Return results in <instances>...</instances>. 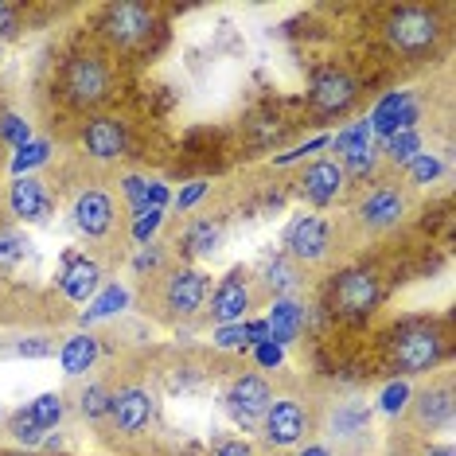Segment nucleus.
Wrapping results in <instances>:
<instances>
[{"mask_svg":"<svg viewBox=\"0 0 456 456\" xmlns=\"http://www.w3.org/2000/svg\"><path fill=\"white\" fill-rule=\"evenodd\" d=\"M129 305V293L121 285H106L102 293L94 297V305L82 313V324H94V320H106V316H113V313H121V308Z\"/></svg>","mask_w":456,"mask_h":456,"instance_id":"nucleus-24","label":"nucleus"},{"mask_svg":"<svg viewBox=\"0 0 456 456\" xmlns=\"http://www.w3.org/2000/svg\"><path fill=\"white\" fill-rule=\"evenodd\" d=\"M254 305V289H250V273L246 269H231V277H223V285L211 297V320L215 328L223 324H242L246 308Z\"/></svg>","mask_w":456,"mask_h":456,"instance_id":"nucleus-11","label":"nucleus"},{"mask_svg":"<svg viewBox=\"0 0 456 456\" xmlns=\"http://www.w3.org/2000/svg\"><path fill=\"white\" fill-rule=\"evenodd\" d=\"M421 456H456V452L449 449V444H433V449H425Z\"/></svg>","mask_w":456,"mask_h":456,"instance_id":"nucleus-49","label":"nucleus"},{"mask_svg":"<svg viewBox=\"0 0 456 456\" xmlns=\"http://www.w3.org/2000/svg\"><path fill=\"white\" fill-rule=\"evenodd\" d=\"M157 32V12L149 4H110L102 16V36L118 51H137Z\"/></svg>","mask_w":456,"mask_h":456,"instance_id":"nucleus-5","label":"nucleus"},{"mask_svg":"<svg viewBox=\"0 0 456 456\" xmlns=\"http://www.w3.org/2000/svg\"><path fill=\"white\" fill-rule=\"evenodd\" d=\"M379 305H382V281L375 269H367V265L339 273L328 293V308L339 320H367Z\"/></svg>","mask_w":456,"mask_h":456,"instance_id":"nucleus-3","label":"nucleus"},{"mask_svg":"<svg viewBox=\"0 0 456 456\" xmlns=\"http://www.w3.org/2000/svg\"><path fill=\"white\" fill-rule=\"evenodd\" d=\"M8 456H32V452H8Z\"/></svg>","mask_w":456,"mask_h":456,"instance_id":"nucleus-51","label":"nucleus"},{"mask_svg":"<svg viewBox=\"0 0 456 456\" xmlns=\"http://www.w3.org/2000/svg\"><path fill=\"white\" fill-rule=\"evenodd\" d=\"M78 410H82V418H90V421L110 418V390L102 387V382H94V387H86V390L78 394Z\"/></svg>","mask_w":456,"mask_h":456,"instance_id":"nucleus-30","label":"nucleus"},{"mask_svg":"<svg viewBox=\"0 0 456 456\" xmlns=\"http://www.w3.org/2000/svg\"><path fill=\"white\" fill-rule=\"evenodd\" d=\"M47 157H51V144L47 141H28L24 149L12 157V175L20 180V175H28L32 168H39V164H47Z\"/></svg>","mask_w":456,"mask_h":456,"instance_id":"nucleus-31","label":"nucleus"},{"mask_svg":"<svg viewBox=\"0 0 456 456\" xmlns=\"http://www.w3.org/2000/svg\"><path fill=\"white\" fill-rule=\"evenodd\" d=\"M410 418L418 429L425 433H437L444 429V425L452 421V387L449 382H441V387H429V390H421L418 398H410Z\"/></svg>","mask_w":456,"mask_h":456,"instance_id":"nucleus-17","label":"nucleus"},{"mask_svg":"<svg viewBox=\"0 0 456 456\" xmlns=\"http://www.w3.org/2000/svg\"><path fill=\"white\" fill-rule=\"evenodd\" d=\"M226 402H231V413L242 425H257L265 418L269 402H273V387L262 379V375H242L226 394Z\"/></svg>","mask_w":456,"mask_h":456,"instance_id":"nucleus-15","label":"nucleus"},{"mask_svg":"<svg viewBox=\"0 0 456 456\" xmlns=\"http://www.w3.org/2000/svg\"><path fill=\"white\" fill-rule=\"evenodd\" d=\"M254 359L262 362V367H281V359H285V351L273 344V339H269V344H257L254 347Z\"/></svg>","mask_w":456,"mask_h":456,"instance_id":"nucleus-40","label":"nucleus"},{"mask_svg":"<svg viewBox=\"0 0 456 456\" xmlns=\"http://www.w3.org/2000/svg\"><path fill=\"white\" fill-rule=\"evenodd\" d=\"M110 418L118 425V433L137 437V433H144L152 425V418H157V398L144 387H121L110 394Z\"/></svg>","mask_w":456,"mask_h":456,"instance_id":"nucleus-9","label":"nucleus"},{"mask_svg":"<svg viewBox=\"0 0 456 456\" xmlns=\"http://www.w3.org/2000/svg\"><path fill=\"white\" fill-rule=\"evenodd\" d=\"M328 144V137H313L308 144H300V149H293V152H285V157H277V164H293V160H300V157H308V152H316V149H324Z\"/></svg>","mask_w":456,"mask_h":456,"instance_id":"nucleus-45","label":"nucleus"},{"mask_svg":"<svg viewBox=\"0 0 456 456\" xmlns=\"http://www.w3.org/2000/svg\"><path fill=\"white\" fill-rule=\"evenodd\" d=\"M157 262H160V254L157 250H144V254H137V262H133V265H137V273H144V269H157Z\"/></svg>","mask_w":456,"mask_h":456,"instance_id":"nucleus-48","label":"nucleus"},{"mask_svg":"<svg viewBox=\"0 0 456 456\" xmlns=\"http://www.w3.org/2000/svg\"><path fill=\"white\" fill-rule=\"evenodd\" d=\"M215 456H257V452H254V444H250V441L234 437V441H223L219 449H215Z\"/></svg>","mask_w":456,"mask_h":456,"instance_id":"nucleus-43","label":"nucleus"},{"mask_svg":"<svg viewBox=\"0 0 456 456\" xmlns=\"http://www.w3.org/2000/svg\"><path fill=\"white\" fill-rule=\"evenodd\" d=\"M347 188V175L344 168H339V160H313L305 172H300V195H305L313 207H328V203H336L339 195H344Z\"/></svg>","mask_w":456,"mask_h":456,"instance_id":"nucleus-13","label":"nucleus"},{"mask_svg":"<svg viewBox=\"0 0 456 456\" xmlns=\"http://www.w3.org/2000/svg\"><path fill=\"white\" fill-rule=\"evenodd\" d=\"M339 168H344L347 180H367V175H375V168H379V152H375V144H362V149L347 152V157L339 160Z\"/></svg>","mask_w":456,"mask_h":456,"instance_id":"nucleus-26","label":"nucleus"},{"mask_svg":"<svg viewBox=\"0 0 456 456\" xmlns=\"http://www.w3.org/2000/svg\"><path fill=\"white\" fill-rule=\"evenodd\" d=\"M59 285H63V293H67L70 300H90V297H98V289H102V265L90 262V257H78V262H70V265L63 269Z\"/></svg>","mask_w":456,"mask_h":456,"instance_id":"nucleus-21","label":"nucleus"},{"mask_svg":"<svg viewBox=\"0 0 456 456\" xmlns=\"http://www.w3.org/2000/svg\"><path fill=\"white\" fill-rule=\"evenodd\" d=\"M8 429H12V437L20 441V444H39L44 441V429H39V425L28 418V410H20L12 421H8Z\"/></svg>","mask_w":456,"mask_h":456,"instance_id":"nucleus-35","label":"nucleus"},{"mask_svg":"<svg viewBox=\"0 0 456 456\" xmlns=\"http://www.w3.org/2000/svg\"><path fill=\"white\" fill-rule=\"evenodd\" d=\"M121 191H126L133 215L149 211V207H144V200H149V180H141V175H126V180H121Z\"/></svg>","mask_w":456,"mask_h":456,"instance_id":"nucleus-38","label":"nucleus"},{"mask_svg":"<svg viewBox=\"0 0 456 456\" xmlns=\"http://www.w3.org/2000/svg\"><path fill=\"white\" fill-rule=\"evenodd\" d=\"M359 425H367V410H344L336 418V433H355Z\"/></svg>","mask_w":456,"mask_h":456,"instance_id":"nucleus-42","label":"nucleus"},{"mask_svg":"<svg viewBox=\"0 0 456 456\" xmlns=\"http://www.w3.org/2000/svg\"><path fill=\"white\" fill-rule=\"evenodd\" d=\"M421 152V137H418V129H406V133H390L387 137V157L394 164H410L413 157Z\"/></svg>","mask_w":456,"mask_h":456,"instance_id":"nucleus-28","label":"nucleus"},{"mask_svg":"<svg viewBox=\"0 0 456 456\" xmlns=\"http://www.w3.org/2000/svg\"><path fill=\"white\" fill-rule=\"evenodd\" d=\"M8 207H12V215L28 223H44L51 211H55V203H51V195L44 188V180H36V175H20L12 183V191H8Z\"/></svg>","mask_w":456,"mask_h":456,"instance_id":"nucleus-19","label":"nucleus"},{"mask_svg":"<svg viewBox=\"0 0 456 456\" xmlns=\"http://www.w3.org/2000/svg\"><path fill=\"white\" fill-rule=\"evenodd\" d=\"M51 344H44V339H20L16 344V355H28V359H39V355H47Z\"/></svg>","mask_w":456,"mask_h":456,"instance_id":"nucleus-46","label":"nucleus"},{"mask_svg":"<svg viewBox=\"0 0 456 456\" xmlns=\"http://www.w3.org/2000/svg\"><path fill=\"white\" fill-rule=\"evenodd\" d=\"M98 359V339L90 336V331H82V336H70L63 351H59V362H63V375H86L90 367H94Z\"/></svg>","mask_w":456,"mask_h":456,"instance_id":"nucleus-22","label":"nucleus"},{"mask_svg":"<svg viewBox=\"0 0 456 456\" xmlns=\"http://www.w3.org/2000/svg\"><path fill=\"white\" fill-rule=\"evenodd\" d=\"M421 118V106L418 98L406 94V90H394L379 102V110L370 113V133H379V137H390V133H406L418 126Z\"/></svg>","mask_w":456,"mask_h":456,"instance_id":"nucleus-16","label":"nucleus"},{"mask_svg":"<svg viewBox=\"0 0 456 456\" xmlns=\"http://www.w3.org/2000/svg\"><path fill=\"white\" fill-rule=\"evenodd\" d=\"M285 246H289V257H293V262L316 265L331 254V231H328L324 219H316V215H300V219L289 223Z\"/></svg>","mask_w":456,"mask_h":456,"instance_id":"nucleus-10","label":"nucleus"},{"mask_svg":"<svg viewBox=\"0 0 456 456\" xmlns=\"http://www.w3.org/2000/svg\"><path fill=\"white\" fill-rule=\"evenodd\" d=\"M382 32H387V44L406 59L433 55L444 39L437 12H425V8H394L387 24H382Z\"/></svg>","mask_w":456,"mask_h":456,"instance_id":"nucleus-1","label":"nucleus"},{"mask_svg":"<svg viewBox=\"0 0 456 456\" xmlns=\"http://www.w3.org/2000/svg\"><path fill=\"white\" fill-rule=\"evenodd\" d=\"M265 285L273 289L277 297H285V293H293V289L300 285V277H297V269L285 262V257H273V262L265 265Z\"/></svg>","mask_w":456,"mask_h":456,"instance_id":"nucleus-29","label":"nucleus"},{"mask_svg":"<svg viewBox=\"0 0 456 456\" xmlns=\"http://www.w3.org/2000/svg\"><path fill=\"white\" fill-rule=\"evenodd\" d=\"M24 254H28V238L4 226V231H0V269H16L24 262Z\"/></svg>","mask_w":456,"mask_h":456,"instance_id":"nucleus-32","label":"nucleus"},{"mask_svg":"<svg viewBox=\"0 0 456 456\" xmlns=\"http://www.w3.org/2000/svg\"><path fill=\"white\" fill-rule=\"evenodd\" d=\"M246 328V344H269V324L265 320H254V324H242Z\"/></svg>","mask_w":456,"mask_h":456,"instance_id":"nucleus-47","label":"nucleus"},{"mask_svg":"<svg viewBox=\"0 0 456 456\" xmlns=\"http://www.w3.org/2000/svg\"><path fill=\"white\" fill-rule=\"evenodd\" d=\"M265 324H269V339H273L277 347H285V344H293L300 336V328H305V308H300L293 297H277Z\"/></svg>","mask_w":456,"mask_h":456,"instance_id":"nucleus-20","label":"nucleus"},{"mask_svg":"<svg viewBox=\"0 0 456 456\" xmlns=\"http://www.w3.org/2000/svg\"><path fill=\"white\" fill-rule=\"evenodd\" d=\"M207 300V277L200 269H175L164 277V308L172 316H195Z\"/></svg>","mask_w":456,"mask_h":456,"instance_id":"nucleus-14","label":"nucleus"},{"mask_svg":"<svg viewBox=\"0 0 456 456\" xmlns=\"http://www.w3.org/2000/svg\"><path fill=\"white\" fill-rule=\"evenodd\" d=\"M370 121H355L351 129H344V133H336V141H328L331 149L339 152V157H347V152H355V149H362V144H370Z\"/></svg>","mask_w":456,"mask_h":456,"instance_id":"nucleus-33","label":"nucleus"},{"mask_svg":"<svg viewBox=\"0 0 456 456\" xmlns=\"http://www.w3.org/2000/svg\"><path fill=\"white\" fill-rule=\"evenodd\" d=\"M297 456H331V452L324 449V444H313V449H300Z\"/></svg>","mask_w":456,"mask_h":456,"instance_id":"nucleus-50","label":"nucleus"},{"mask_svg":"<svg viewBox=\"0 0 456 456\" xmlns=\"http://www.w3.org/2000/svg\"><path fill=\"white\" fill-rule=\"evenodd\" d=\"M70 215H75V226L86 238H102V234H110L113 215H118V211H113V200L102 188H86V191H78Z\"/></svg>","mask_w":456,"mask_h":456,"instance_id":"nucleus-18","label":"nucleus"},{"mask_svg":"<svg viewBox=\"0 0 456 456\" xmlns=\"http://www.w3.org/2000/svg\"><path fill=\"white\" fill-rule=\"evenodd\" d=\"M262 433L273 449H293L313 433V410L297 398H273L262 418Z\"/></svg>","mask_w":456,"mask_h":456,"instance_id":"nucleus-7","label":"nucleus"},{"mask_svg":"<svg viewBox=\"0 0 456 456\" xmlns=\"http://www.w3.org/2000/svg\"><path fill=\"white\" fill-rule=\"evenodd\" d=\"M207 195V183L203 180H195V183H188V188H183L180 195H175V207H180V211H188V207H195Z\"/></svg>","mask_w":456,"mask_h":456,"instance_id":"nucleus-41","label":"nucleus"},{"mask_svg":"<svg viewBox=\"0 0 456 456\" xmlns=\"http://www.w3.org/2000/svg\"><path fill=\"white\" fill-rule=\"evenodd\" d=\"M82 149H86V157L98 160V164L121 160V157H126V149H129L126 121H118V118H90L86 129H82Z\"/></svg>","mask_w":456,"mask_h":456,"instance_id":"nucleus-12","label":"nucleus"},{"mask_svg":"<svg viewBox=\"0 0 456 456\" xmlns=\"http://www.w3.org/2000/svg\"><path fill=\"white\" fill-rule=\"evenodd\" d=\"M406 175H410V183H437L444 175V160L437 152H418V157L406 164Z\"/></svg>","mask_w":456,"mask_h":456,"instance_id":"nucleus-27","label":"nucleus"},{"mask_svg":"<svg viewBox=\"0 0 456 456\" xmlns=\"http://www.w3.org/2000/svg\"><path fill=\"white\" fill-rule=\"evenodd\" d=\"M160 223H164V211H141V215H133V242L137 246H149V238L160 231Z\"/></svg>","mask_w":456,"mask_h":456,"instance_id":"nucleus-34","label":"nucleus"},{"mask_svg":"<svg viewBox=\"0 0 456 456\" xmlns=\"http://www.w3.org/2000/svg\"><path fill=\"white\" fill-rule=\"evenodd\" d=\"M410 398H413V394H410L406 382H390V387L382 390L379 406H382V413H402V410L410 406Z\"/></svg>","mask_w":456,"mask_h":456,"instance_id":"nucleus-37","label":"nucleus"},{"mask_svg":"<svg viewBox=\"0 0 456 456\" xmlns=\"http://www.w3.org/2000/svg\"><path fill=\"white\" fill-rule=\"evenodd\" d=\"M113 94V70L102 55H70L63 67V98L78 110H94Z\"/></svg>","mask_w":456,"mask_h":456,"instance_id":"nucleus-4","label":"nucleus"},{"mask_svg":"<svg viewBox=\"0 0 456 456\" xmlns=\"http://www.w3.org/2000/svg\"><path fill=\"white\" fill-rule=\"evenodd\" d=\"M0 137L8 144H16V149H24V144L32 141V129H28V121H20L16 113H4V118H0Z\"/></svg>","mask_w":456,"mask_h":456,"instance_id":"nucleus-36","label":"nucleus"},{"mask_svg":"<svg viewBox=\"0 0 456 456\" xmlns=\"http://www.w3.org/2000/svg\"><path fill=\"white\" fill-rule=\"evenodd\" d=\"M219 242H223V231H219V223H211V219L191 223L188 234H183V246H188V254H195V257L215 254L219 250Z\"/></svg>","mask_w":456,"mask_h":456,"instance_id":"nucleus-23","label":"nucleus"},{"mask_svg":"<svg viewBox=\"0 0 456 456\" xmlns=\"http://www.w3.org/2000/svg\"><path fill=\"white\" fill-rule=\"evenodd\" d=\"M406 211H410V195L398 183H375L351 207V215H355V223L362 231H390V226H398L406 219Z\"/></svg>","mask_w":456,"mask_h":456,"instance_id":"nucleus-6","label":"nucleus"},{"mask_svg":"<svg viewBox=\"0 0 456 456\" xmlns=\"http://www.w3.org/2000/svg\"><path fill=\"white\" fill-rule=\"evenodd\" d=\"M359 98V82L347 75L344 67H320L313 82H308V106L324 118H339L355 106Z\"/></svg>","mask_w":456,"mask_h":456,"instance_id":"nucleus-8","label":"nucleus"},{"mask_svg":"<svg viewBox=\"0 0 456 456\" xmlns=\"http://www.w3.org/2000/svg\"><path fill=\"white\" fill-rule=\"evenodd\" d=\"M16 24H20L16 4H4V0H0V39L12 36V32H16Z\"/></svg>","mask_w":456,"mask_h":456,"instance_id":"nucleus-44","label":"nucleus"},{"mask_svg":"<svg viewBox=\"0 0 456 456\" xmlns=\"http://www.w3.org/2000/svg\"><path fill=\"white\" fill-rule=\"evenodd\" d=\"M242 344H246V328L242 324L215 328V347H219V351H234V347H242Z\"/></svg>","mask_w":456,"mask_h":456,"instance_id":"nucleus-39","label":"nucleus"},{"mask_svg":"<svg viewBox=\"0 0 456 456\" xmlns=\"http://www.w3.org/2000/svg\"><path fill=\"white\" fill-rule=\"evenodd\" d=\"M63 413H67V406H63V398L59 394H39V398L28 406V418H32L39 429H55L59 421H63Z\"/></svg>","mask_w":456,"mask_h":456,"instance_id":"nucleus-25","label":"nucleus"},{"mask_svg":"<svg viewBox=\"0 0 456 456\" xmlns=\"http://www.w3.org/2000/svg\"><path fill=\"white\" fill-rule=\"evenodd\" d=\"M444 355H449V344H444L441 328L433 324H406L390 339V362L402 375H425V370L441 367Z\"/></svg>","mask_w":456,"mask_h":456,"instance_id":"nucleus-2","label":"nucleus"}]
</instances>
